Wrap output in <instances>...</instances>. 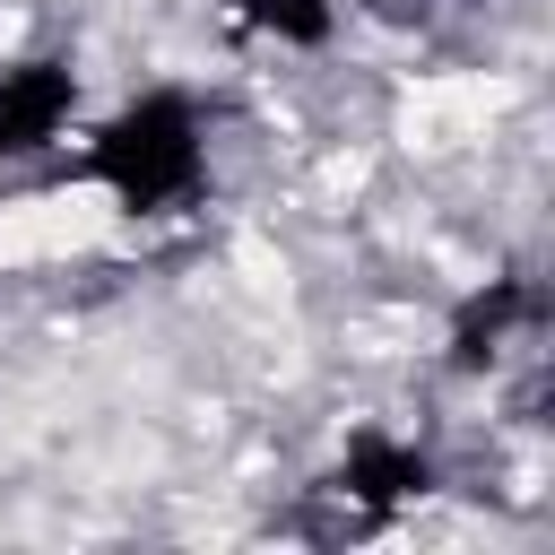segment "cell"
Wrapping results in <instances>:
<instances>
[{"label":"cell","instance_id":"obj_2","mask_svg":"<svg viewBox=\"0 0 555 555\" xmlns=\"http://www.w3.org/2000/svg\"><path fill=\"white\" fill-rule=\"evenodd\" d=\"M78 113V87L43 61L26 69H0V156H26V147H52Z\"/></svg>","mask_w":555,"mask_h":555},{"label":"cell","instance_id":"obj_1","mask_svg":"<svg viewBox=\"0 0 555 555\" xmlns=\"http://www.w3.org/2000/svg\"><path fill=\"white\" fill-rule=\"evenodd\" d=\"M87 173H95V199L104 208L165 217V208H182L208 182V130H199V113L182 95H139V104H121L95 130Z\"/></svg>","mask_w":555,"mask_h":555}]
</instances>
